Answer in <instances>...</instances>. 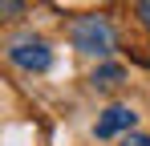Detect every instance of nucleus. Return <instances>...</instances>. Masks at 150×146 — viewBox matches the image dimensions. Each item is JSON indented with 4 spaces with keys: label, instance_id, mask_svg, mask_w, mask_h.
<instances>
[{
    "label": "nucleus",
    "instance_id": "nucleus-1",
    "mask_svg": "<svg viewBox=\"0 0 150 146\" xmlns=\"http://www.w3.org/2000/svg\"><path fill=\"white\" fill-rule=\"evenodd\" d=\"M69 37H73V49L89 53V57H110V49H114V28L101 21V16H81V21H73Z\"/></svg>",
    "mask_w": 150,
    "mask_h": 146
},
{
    "label": "nucleus",
    "instance_id": "nucleus-2",
    "mask_svg": "<svg viewBox=\"0 0 150 146\" xmlns=\"http://www.w3.org/2000/svg\"><path fill=\"white\" fill-rule=\"evenodd\" d=\"M8 61L28 73H45L53 65V49L41 37H16V41H8Z\"/></svg>",
    "mask_w": 150,
    "mask_h": 146
},
{
    "label": "nucleus",
    "instance_id": "nucleus-3",
    "mask_svg": "<svg viewBox=\"0 0 150 146\" xmlns=\"http://www.w3.org/2000/svg\"><path fill=\"white\" fill-rule=\"evenodd\" d=\"M134 122H138V114H134L130 106H110V110L98 118L93 134H98V138H114V134H126V130H134Z\"/></svg>",
    "mask_w": 150,
    "mask_h": 146
},
{
    "label": "nucleus",
    "instance_id": "nucleus-4",
    "mask_svg": "<svg viewBox=\"0 0 150 146\" xmlns=\"http://www.w3.org/2000/svg\"><path fill=\"white\" fill-rule=\"evenodd\" d=\"M122 81H126V69H122V65H114V61L98 65L93 77H89V85H93V89H118Z\"/></svg>",
    "mask_w": 150,
    "mask_h": 146
},
{
    "label": "nucleus",
    "instance_id": "nucleus-5",
    "mask_svg": "<svg viewBox=\"0 0 150 146\" xmlns=\"http://www.w3.org/2000/svg\"><path fill=\"white\" fill-rule=\"evenodd\" d=\"M122 146H150V134H134V130H126Z\"/></svg>",
    "mask_w": 150,
    "mask_h": 146
},
{
    "label": "nucleus",
    "instance_id": "nucleus-6",
    "mask_svg": "<svg viewBox=\"0 0 150 146\" xmlns=\"http://www.w3.org/2000/svg\"><path fill=\"white\" fill-rule=\"evenodd\" d=\"M138 16H142V24L150 28V0H138Z\"/></svg>",
    "mask_w": 150,
    "mask_h": 146
}]
</instances>
